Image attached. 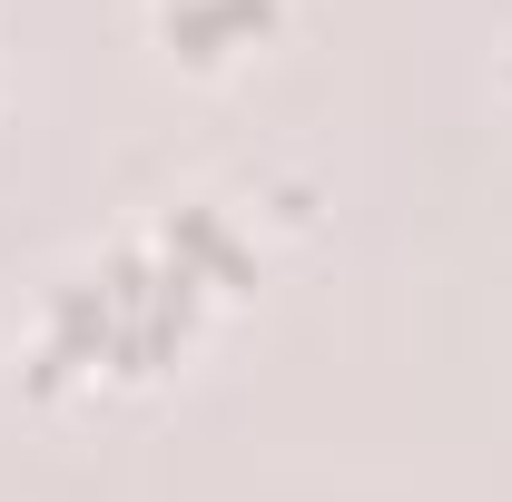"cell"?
I'll use <instances>...</instances> for the list:
<instances>
[{
  "label": "cell",
  "instance_id": "1",
  "mask_svg": "<svg viewBox=\"0 0 512 502\" xmlns=\"http://www.w3.org/2000/svg\"><path fill=\"white\" fill-rule=\"evenodd\" d=\"M158 30H168L178 60L217 69V60H237V50H256L276 30V0H158Z\"/></svg>",
  "mask_w": 512,
  "mask_h": 502
},
{
  "label": "cell",
  "instance_id": "2",
  "mask_svg": "<svg viewBox=\"0 0 512 502\" xmlns=\"http://www.w3.org/2000/svg\"><path fill=\"white\" fill-rule=\"evenodd\" d=\"M503 69H512V60H503Z\"/></svg>",
  "mask_w": 512,
  "mask_h": 502
}]
</instances>
